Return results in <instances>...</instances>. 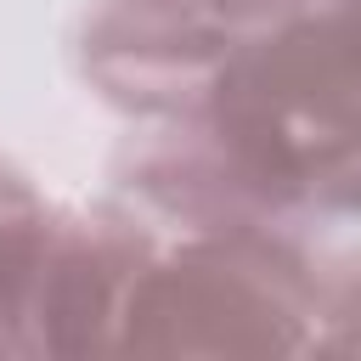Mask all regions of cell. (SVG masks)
Here are the masks:
<instances>
[{
  "instance_id": "cell-1",
  "label": "cell",
  "mask_w": 361,
  "mask_h": 361,
  "mask_svg": "<svg viewBox=\"0 0 361 361\" xmlns=\"http://www.w3.org/2000/svg\"><path fill=\"white\" fill-rule=\"evenodd\" d=\"M197 124L282 209L361 169V68L322 6L259 23L226 56Z\"/></svg>"
},
{
  "instance_id": "cell-2",
  "label": "cell",
  "mask_w": 361,
  "mask_h": 361,
  "mask_svg": "<svg viewBox=\"0 0 361 361\" xmlns=\"http://www.w3.org/2000/svg\"><path fill=\"white\" fill-rule=\"evenodd\" d=\"M158 243L107 192L11 203L0 214V355H118L124 299Z\"/></svg>"
},
{
  "instance_id": "cell-3",
  "label": "cell",
  "mask_w": 361,
  "mask_h": 361,
  "mask_svg": "<svg viewBox=\"0 0 361 361\" xmlns=\"http://www.w3.org/2000/svg\"><path fill=\"white\" fill-rule=\"evenodd\" d=\"M316 305L271 231L164 237L141 265L118 355H305Z\"/></svg>"
},
{
  "instance_id": "cell-4",
  "label": "cell",
  "mask_w": 361,
  "mask_h": 361,
  "mask_svg": "<svg viewBox=\"0 0 361 361\" xmlns=\"http://www.w3.org/2000/svg\"><path fill=\"white\" fill-rule=\"evenodd\" d=\"M243 34L214 0H90L73 73L124 124H197Z\"/></svg>"
},
{
  "instance_id": "cell-5",
  "label": "cell",
  "mask_w": 361,
  "mask_h": 361,
  "mask_svg": "<svg viewBox=\"0 0 361 361\" xmlns=\"http://www.w3.org/2000/svg\"><path fill=\"white\" fill-rule=\"evenodd\" d=\"M107 197L158 237L271 231L276 203L209 141L203 124H130L107 158Z\"/></svg>"
},
{
  "instance_id": "cell-6",
  "label": "cell",
  "mask_w": 361,
  "mask_h": 361,
  "mask_svg": "<svg viewBox=\"0 0 361 361\" xmlns=\"http://www.w3.org/2000/svg\"><path fill=\"white\" fill-rule=\"evenodd\" d=\"M271 237L316 305V350L361 355V169L282 203Z\"/></svg>"
},
{
  "instance_id": "cell-7",
  "label": "cell",
  "mask_w": 361,
  "mask_h": 361,
  "mask_svg": "<svg viewBox=\"0 0 361 361\" xmlns=\"http://www.w3.org/2000/svg\"><path fill=\"white\" fill-rule=\"evenodd\" d=\"M310 11H316V6H310ZM322 11L333 17L338 39L350 45V56H355V68H361V0H322Z\"/></svg>"
},
{
  "instance_id": "cell-8",
  "label": "cell",
  "mask_w": 361,
  "mask_h": 361,
  "mask_svg": "<svg viewBox=\"0 0 361 361\" xmlns=\"http://www.w3.org/2000/svg\"><path fill=\"white\" fill-rule=\"evenodd\" d=\"M34 192H39V186H34V180H28V175H23V169H17V164H11L6 152H0V214H6L11 203L34 197Z\"/></svg>"
}]
</instances>
